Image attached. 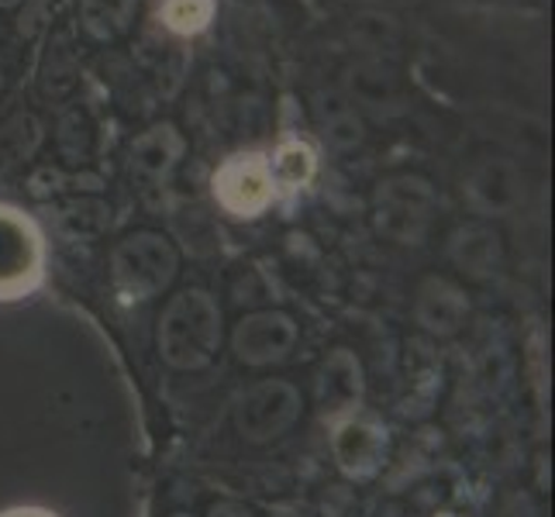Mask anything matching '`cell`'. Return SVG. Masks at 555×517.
Masks as SVG:
<instances>
[{"label": "cell", "mask_w": 555, "mask_h": 517, "mask_svg": "<svg viewBox=\"0 0 555 517\" xmlns=\"http://www.w3.org/2000/svg\"><path fill=\"white\" fill-rule=\"evenodd\" d=\"M159 356L169 370L197 373L215 362L221 349V308L201 286H190L166 300L156 328Z\"/></svg>", "instance_id": "6da1fadb"}, {"label": "cell", "mask_w": 555, "mask_h": 517, "mask_svg": "<svg viewBox=\"0 0 555 517\" xmlns=\"http://www.w3.org/2000/svg\"><path fill=\"white\" fill-rule=\"evenodd\" d=\"M180 276V248L152 228L125 235L111 248V283L125 300H152Z\"/></svg>", "instance_id": "7a4b0ae2"}, {"label": "cell", "mask_w": 555, "mask_h": 517, "mask_svg": "<svg viewBox=\"0 0 555 517\" xmlns=\"http://www.w3.org/2000/svg\"><path fill=\"white\" fill-rule=\"evenodd\" d=\"M438 215V194L421 172H393L373 190V224L397 245H421Z\"/></svg>", "instance_id": "3957f363"}, {"label": "cell", "mask_w": 555, "mask_h": 517, "mask_svg": "<svg viewBox=\"0 0 555 517\" xmlns=\"http://www.w3.org/2000/svg\"><path fill=\"white\" fill-rule=\"evenodd\" d=\"M304 411L300 390L291 379H259L235 404V428L245 442L266 445L291 431Z\"/></svg>", "instance_id": "277c9868"}, {"label": "cell", "mask_w": 555, "mask_h": 517, "mask_svg": "<svg viewBox=\"0 0 555 517\" xmlns=\"http://www.w3.org/2000/svg\"><path fill=\"white\" fill-rule=\"evenodd\" d=\"M297 321L283 311H253L245 314L232 332V352L245 366H273L294 352Z\"/></svg>", "instance_id": "5b68a950"}, {"label": "cell", "mask_w": 555, "mask_h": 517, "mask_svg": "<svg viewBox=\"0 0 555 517\" xmlns=\"http://www.w3.org/2000/svg\"><path fill=\"white\" fill-rule=\"evenodd\" d=\"M186 139L177 125H152L128 148V180L135 190H159L177 172Z\"/></svg>", "instance_id": "8992f818"}, {"label": "cell", "mask_w": 555, "mask_h": 517, "mask_svg": "<svg viewBox=\"0 0 555 517\" xmlns=\"http://www.w3.org/2000/svg\"><path fill=\"white\" fill-rule=\"evenodd\" d=\"M215 197L232 215L256 218L273 197V172L259 156H235L218 169Z\"/></svg>", "instance_id": "52a82bcc"}, {"label": "cell", "mask_w": 555, "mask_h": 517, "mask_svg": "<svg viewBox=\"0 0 555 517\" xmlns=\"http://www.w3.org/2000/svg\"><path fill=\"white\" fill-rule=\"evenodd\" d=\"M466 197L480 215H511L525 201L521 169L504 156H483L466 177Z\"/></svg>", "instance_id": "ba28073f"}, {"label": "cell", "mask_w": 555, "mask_h": 517, "mask_svg": "<svg viewBox=\"0 0 555 517\" xmlns=\"http://www.w3.org/2000/svg\"><path fill=\"white\" fill-rule=\"evenodd\" d=\"M414 318L431 335H455L469 318V297L449 276H425L414 294Z\"/></svg>", "instance_id": "9c48e42d"}, {"label": "cell", "mask_w": 555, "mask_h": 517, "mask_svg": "<svg viewBox=\"0 0 555 517\" xmlns=\"http://www.w3.org/2000/svg\"><path fill=\"white\" fill-rule=\"evenodd\" d=\"M504 238L496 228L483 221L459 224L449 238V259L455 270H463L473 280H490L493 273L504 270Z\"/></svg>", "instance_id": "30bf717a"}, {"label": "cell", "mask_w": 555, "mask_h": 517, "mask_svg": "<svg viewBox=\"0 0 555 517\" xmlns=\"http://www.w3.org/2000/svg\"><path fill=\"white\" fill-rule=\"evenodd\" d=\"M38 273V238L31 228L0 210V294H17Z\"/></svg>", "instance_id": "8fae6325"}, {"label": "cell", "mask_w": 555, "mask_h": 517, "mask_svg": "<svg viewBox=\"0 0 555 517\" xmlns=\"http://www.w3.org/2000/svg\"><path fill=\"white\" fill-rule=\"evenodd\" d=\"M362 362L349 349H335L328 359L321 362L314 390H318V404L324 414H349L359 408L362 400Z\"/></svg>", "instance_id": "7c38bea8"}, {"label": "cell", "mask_w": 555, "mask_h": 517, "mask_svg": "<svg viewBox=\"0 0 555 517\" xmlns=\"http://www.w3.org/2000/svg\"><path fill=\"white\" fill-rule=\"evenodd\" d=\"M335 458L349 476H373L387 458V431L370 417H349L335 431Z\"/></svg>", "instance_id": "4fadbf2b"}, {"label": "cell", "mask_w": 555, "mask_h": 517, "mask_svg": "<svg viewBox=\"0 0 555 517\" xmlns=\"http://www.w3.org/2000/svg\"><path fill=\"white\" fill-rule=\"evenodd\" d=\"M314 125L321 131V139L335 152H352L366 142V125H362L359 107L352 104V98L338 90L314 93Z\"/></svg>", "instance_id": "5bb4252c"}, {"label": "cell", "mask_w": 555, "mask_h": 517, "mask_svg": "<svg viewBox=\"0 0 555 517\" xmlns=\"http://www.w3.org/2000/svg\"><path fill=\"white\" fill-rule=\"evenodd\" d=\"M76 80H80V42H76V28L63 25L52 31L46 46L42 66H38V90L42 98L60 101L76 87Z\"/></svg>", "instance_id": "9a60e30c"}, {"label": "cell", "mask_w": 555, "mask_h": 517, "mask_svg": "<svg viewBox=\"0 0 555 517\" xmlns=\"http://www.w3.org/2000/svg\"><path fill=\"white\" fill-rule=\"evenodd\" d=\"M139 0H80V31L98 46L118 42L135 25Z\"/></svg>", "instance_id": "2e32d148"}, {"label": "cell", "mask_w": 555, "mask_h": 517, "mask_svg": "<svg viewBox=\"0 0 555 517\" xmlns=\"http://www.w3.org/2000/svg\"><path fill=\"white\" fill-rule=\"evenodd\" d=\"M46 128L31 111H17L0 125V177L17 166H25L38 148H42Z\"/></svg>", "instance_id": "e0dca14e"}, {"label": "cell", "mask_w": 555, "mask_h": 517, "mask_svg": "<svg viewBox=\"0 0 555 517\" xmlns=\"http://www.w3.org/2000/svg\"><path fill=\"white\" fill-rule=\"evenodd\" d=\"M55 152H60L63 163H87L93 152V121L90 114L73 104L60 114L55 121Z\"/></svg>", "instance_id": "ac0fdd59"}, {"label": "cell", "mask_w": 555, "mask_h": 517, "mask_svg": "<svg viewBox=\"0 0 555 517\" xmlns=\"http://www.w3.org/2000/svg\"><path fill=\"white\" fill-rule=\"evenodd\" d=\"M111 224V207L98 197H76L60 210V228L73 238H98Z\"/></svg>", "instance_id": "d6986e66"}, {"label": "cell", "mask_w": 555, "mask_h": 517, "mask_svg": "<svg viewBox=\"0 0 555 517\" xmlns=\"http://www.w3.org/2000/svg\"><path fill=\"white\" fill-rule=\"evenodd\" d=\"M270 172H273V183L304 186L314 177V152L304 142H286L280 145L276 159L270 163Z\"/></svg>", "instance_id": "ffe728a7"}, {"label": "cell", "mask_w": 555, "mask_h": 517, "mask_svg": "<svg viewBox=\"0 0 555 517\" xmlns=\"http://www.w3.org/2000/svg\"><path fill=\"white\" fill-rule=\"evenodd\" d=\"M215 17V0H166L163 25L177 35H197Z\"/></svg>", "instance_id": "44dd1931"}, {"label": "cell", "mask_w": 555, "mask_h": 517, "mask_svg": "<svg viewBox=\"0 0 555 517\" xmlns=\"http://www.w3.org/2000/svg\"><path fill=\"white\" fill-rule=\"evenodd\" d=\"M356 93L362 101H390L397 90V76L383 60H370L356 69Z\"/></svg>", "instance_id": "7402d4cb"}, {"label": "cell", "mask_w": 555, "mask_h": 517, "mask_svg": "<svg viewBox=\"0 0 555 517\" xmlns=\"http://www.w3.org/2000/svg\"><path fill=\"white\" fill-rule=\"evenodd\" d=\"M52 25V0H25L22 14H17V31L25 38H38Z\"/></svg>", "instance_id": "603a6c76"}, {"label": "cell", "mask_w": 555, "mask_h": 517, "mask_svg": "<svg viewBox=\"0 0 555 517\" xmlns=\"http://www.w3.org/2000/svg\"><path fill=\"white\" fill-rule=\"evenodd\" d=\"M8 517H46V514H8Z\"/></svg>", "instance_id": "cb8c5ba5"}, {"label": "cell", "mask_w": 555, "mask_h": 517, "mask_svg": "<svg viewBox=\"0 0 555 517\" xmlns=\"http://www.w3.org/2000/svg\"><path fill=\"white\" fill-rule=\"evenodd\" d=\"M0 90H4V69H0Z\"/></svg>", "instance_id": "d4e9b609"}, {"label": "cell", "mask_w": 555, "mask_h": 517, "mask_svg": "<svg viewBox=\"0 0 555 517\" xmlns=\"http://www.w3.org/2000/svg\"><path fill=\"white\" fill-rule=\"evenodd\" d=\"M4 4H11V0H0V8H4Z\"/></svg>", "instance_id": "484cf974"}]
</instances>
